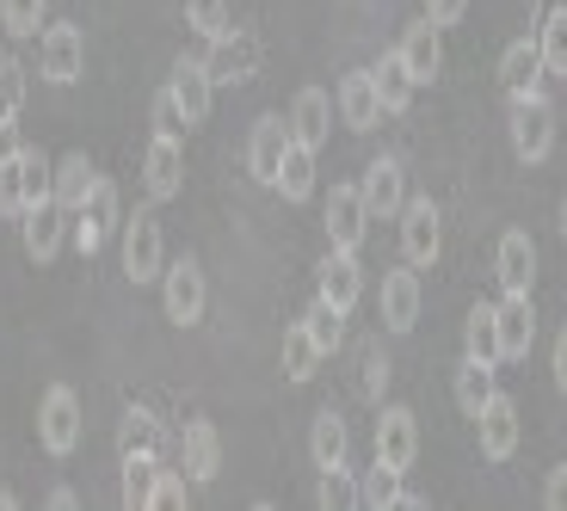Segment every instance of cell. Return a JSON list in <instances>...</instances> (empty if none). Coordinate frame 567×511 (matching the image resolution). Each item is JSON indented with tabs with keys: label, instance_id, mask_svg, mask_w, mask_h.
<instances>
[{
	"label": "cell",
	"instance_id": "cell-1",
	"mask_svg": "<svg viewBox=\"0 0 567 511\" xmlns=\"http://www.w3.org/2000/svg\"><path fill=\"white\" fill-rule=\"evenodd\" d=\"M81 438H86V407H81V395H74L69 383H50L43 388V400H38V444H43V456H74L81 450Z\"/></svg>",
	"mask_w": 567,
	"mask_h": 511
},
{
	"label": "cell",
	"instance_id": "cell-2",
	"mask_svg": "<svg viewBox=\"0 0 567 511\" xmlns=\"http://www.w3.org/2000/svg\"><path fill=\"white\" fill-rule=\"evenodd\" d=\"M117 247H124V278L130 284H161V271H167V241H161L155 204L136 210L124 228H117Z\"/></svg>",
	"mask_w": 567,
	"mask_h": 511
},
{
	"label": "cell",
	"instance_id": "cell-3",
	"mask_svg": "<svg viewBox=\"0 0 567 511\" xmlns=\"http://www.w3.org/2000/svg\"><path fill=\"white\" fill-rule=\"evenodd\" d=\"M204 309H210L204 265H198L192 253H185V259H167V271H161V314H167L173 327H198Z\"/></svg>",
	"mask_w": 567,
	"mask_h": 511
},
{
	"label": "cell",
	"instance_id": "cell-4",
	"mask_svg": "<svg viewBox=\"0 0 567 511\" xmlns=\"http://www.w3.org/2000/svg\"><path fill=\"white\" fill-rule=\"evenodd\" d=\"M117 228H124V204H117V185L112 179H100L93 191H86V204L69 216V241H74V253L81 259H93L105 241H112Z\"/></svg>",
	"mask_w": 567,
	"mask_h": 511
},
{
	"label": "cell",
	"instance_id": "cell-5",
	"mask_svg": "<svg viewBox=\"0 0 567 511\" xmlns=\"http://www.w3.org/2000/svg\"><path fill=\"white\" fill-rule=\"evenodd\" d=\"M38 74L50 86H74L86 74V31L74 19H50L38 31Z\"/></svg>",
	"mask_w": 567,
	"mask_h": 511
},
{
	"label": "cell",
	"instance_id": "cell-6",
	"mask_svg": "<svg viewBox=\"0 0 567 511\" xmlns=\"http://www.w3.org/2000/svg\"><path fill=\"white\" fill-rule=\"evenodd\" d=\"M512 155L525 160V167H543L555 155V105L543 93L512 100Z\"/></svg>",
	"mask_w": 567,
	"mask_h": 511
},
{
	"label": "cell",
	"instance_id": "cell-7",
	"mask_svg": "<svg viewBox=\"0 0 567 511\" xmlns=\"http://www.w3.org/2000/svg\"><path fill=\"white\" fill-rule=\"evenodd\" d=\"M395 222H401V259H408L413 271L439 265V253H444V216H439V204H432V198H408Z\"/></svg>",
	"mask_w": 567,
	"mask_h": 511
},
{
	"label": "cell",
	"instance_id": "cell-8",
	"mask_svg": "<svg viewBox=\"0 0 567 511\" xmlns=\"http://www.w3.org/2000/svg\"><path fill=\"white\" fill-rule=\"evenodd\" d=\"M167 100L179 105L185 129H198L204 117H210V105H216L210 62H204V56H179V62H173V74H167Z\"/></svg>",
	"mask_w": 567,
	"mask_h": 511
},
{
	"label": "cell",
	"instance_id": "cell-9",
	"mask_svg": "<svg viewBox=\"0 0 567 511\" xmlns=\"http://www.w3.org/2000/svg\"><path fill=\"white\" fill-rule=\"evenodd\" d=\"M142 191H148L155 210L185 191V143L179 136H155V143H148V155H142Z\"/></svg>",
	"mask_w": 567,
	"mask_h": 511
},
{
	"label": "cell",
	"instance_id": "cell-10",
	"mask_svg": "<svg viewBox=\"0 0 567 511\" xmlns=\"http://www.w3.org/2000/svg\"><path fill=\"white\" fill-rule=\"evenodd\" d=\"M475 431H482V456H487V462H512V456H518V438H525V426H518V400L494 388L487 407L475 413Z\"/></svg>",
	"mask_w": 567,
	"mask_h": 511
},
{
	"label": "cell",
	"instance_id": "cell-11",
	"mask_svg": "<svg viewBox=\"0 0 567 511\" xmlns=\"http://www.w3.org/2000/svg\"><path fill=\"white\" fill-rule=\"evenodd\" d=\"M204 62H210V81L216 86H247L259 74V38H254V31L228 25L223 38H210V56H204Z\"/></svg>",
	"mask_w": 567,
	"mask_h": 511
},
{
	"label": "cell",
	"instance_id": "cell-12",
	"mask_svg": "<svg viewBox=\"0 0 567 511\" xmlns=\"http://www.w3.org/2000/svg\"><path fill=\"white\" fill-rule=\"evenodd\" d=\"M377 462L408 474L420 462V419L413 407H377Z\"/></svg>",
	"mask_w": 567,
	"mask_h": 511
},
{
	"label": "cell",
	"instance_id": "cell-13",
	"mask_svg": "<svg viewBox=\"0 0 567 511\" xmlns=\"http://www.w3.org/2000/svg\"><path fill=\"white\" fill-rule=\"evenodd\" d=\"M321 222H327V241L346 247V253H358V247H364V228H370L364 191H358V185H333L327 204H321Z\"/></svg>",
	"mask_w": 567,
	"mask_h": 511
},
{
	"label": "cell",
	"instance_id": "cell-14",
	"mask_svg": "<svg viewBox=\"0 0 567 511\" xmlns=\"http://www.w3.org/2000/svg\"><path fill=\"white\" fill-rule=\"evenodd\" d=\"M494 314H499V364L530 357V340H537V309H530V290H499Z\"/></svg>",
	"mask_w": 567,
	"mask_h": 511
},
{
	"label": "cell",
	"instance_id": "cell-15",
	"mask_svg": "<svg viewBox=\"0 0 567 511\" xmlns=\"http://www.w3.org/2000/svg\"><path fill=\"white\" fill-rule=\"evenodd\" d=\"M395 56L408 62L413 86H432V81H439V69H444V38H439V25H432L425 13H420V19H408V25H401Z\"/></svg>",
	"mask_w": 567,
	"mask_h": 511
},
{
	"label": "cell",
	"instance_id": "cell-16",
	"mask_svg": "<svg viewBox=\"0 0 567 511\" xmlns=\"http://www.w3.org/2000/svg\"><path fill=\"white\" fill-rule=\"evenodd\" d=\"M420 309H425L420 271L401 259L395 271H383V327L389 333H413V327H420Z\"/></svg>",
	"mask_w": 567,
	"mask_h": 511
},
{
	"label": "cell",
	"instance_id": "cell-17",
	"mask_svg": "<svg viewBox=\"0 0 567 511\" xmlns=\"http://www.w3.org/2000/svg\"><path fill=\"white\" fill-rule=\"evenodd\" d=\"M358 191H364V210H370V222L377 216H401V204H408V173H401V160H389V155H377L364 167V179H358Z\"/></svg>",
	"mask_w": 567,
	"mask_h": 511
},
{
	"label": "cell",
	"instance_id": "cell-18",
	"mask_svg": "<svg viewBox=\"0 0 567 511\" xmlns=\"http://www.w3.org/2000/svg\"><path fill=\"white\" fill-rule=\"evenodd\" d=\"M284 124H290V143L321 155L327 136H333V100H327L321 86H302L297 100H290V117H284Z\"/></svg>",
	"mask_w": 567,
	"mask_h": 511
},
{
	"label": "cell",
	"instance_id": "cell-19",
	"mask_svg": "<svg viewBox=\"0 0 567 511\" xmlns=\"http://www.w3.org/2000/svg\"><path fill=\"white\" fill-rule=\"evenodd\" d=\"M315 278H321V302H333V309H346V314L364 296V265H358V253H346V247H327Z\"/></svg>",
	"mask_w": 567,
	"mask_h": 511
},
{
	"label": "cell",
	"instance_id": "cell-20",
	"mask_svg": "<svg viewBox=\"0 0 567 511\" xmlns=\"http://www.w3.org/2000/svg\"><path fill=\"white\" fill-rule=\"evenodd\" d=\"M494 278H499V290H530L537 284V241H530V228H506V234H499Z\"/></svg>",
	"mask_w": 567,
	"mask_h": 511
},
{
	"label": "cell",
	"instance_id": "cell-21",
	"mask_svg": "<svg viewBox=\"0 0 567 511\" xmlns=\"http://www.w3.org/2000/svg\"><path fill=\"white\" fill-rule=\"evenodd\" d=\"M284 148H290V124H284L278 112H259V117H254V129H247V173L271 185V179H278Z\"/></svg>",
	"mask_w": 567,
	"mask_h": 511
},
{
	"label": "cell",
	"instance_id": "cell-22",
	"mask_svg": "<svg viewBox=\"0 0 567 511\" xmlns=\"http://www.w3.org/2000/svg\"><path fill=\"white\" fill-rule=\"evenodd\" d=\"M19 222H25V259H38V265H50V259L62 253V241H69V210H62L56 198L31 204Z\"/></svg>",
	"mask_w": 567,
	"mask_h": 511
},
{
	"label": "cell",
	"instance_id": "cell-23",
	"mask_svg": "<svg viewBox=\"0 0 567 511\" xmlns=\"http://www.w3.org/2000/svg\"><path fill=\"white\" fill-rule=\"evenodd\" d=\"M543 50H537V31L530 38H512L499 50V86H506V100H525V93H543Z\"/></svg>",
	"mask_w": 567,
	"mask_h": 511
},
{
	"label": "cell",
	"instance_id": "cell-24",
	"mask_svg": "<svg viewBox=\"0 0 567 511\" xmlns=\"http://www.w3.org/2000/svg\"><path fill=\"white\" fill-rule=\"evenodd\" d=\"M179 469L192 474V481H216V474H223V438H216L210 419H185V431H179Z\"/></svg>",
	"mask_w": 567,
	"mask_h": 511
},
{
	"label": "cell",
	"instance_id": "cell-25",
	"mask_svg": "<svg viewBox=\"0 0 567 511\" xmlns=\"http://www.w3.org/2000/svg\"><path fill=\"white\" fill-rule=\"evenodd\" d=\"M340 117H346V129H377V117H383V93H377V74L370 69H352L340 81Z\"/></svg>",
	"mask_w": 567,
	"mask_h": 511
},
{
	"label": "cell",
	"instance_id": "cell-26",
	"mask_svg": "<svg viewBox=\"0 0 567 511\" xmlns=\"http://www.w3.org/2000/svg\"><path fill=\"white\" fill-rule=\"evenodd\" d=\"M309 456H315V469H340L352 456V431H346V419L333 407H321L309 419Z\"/></svg>",
	"mask_w": 567,
	"mask_h": 511
},
{
	"label": "cell",
	"instance_id": "cell-27",
	"mask_svg": "<svg viewBox=\"0 0 567 511\" xmlns=\"http://www.w3.org/2000/svg\"><path fill=\"white\" fill-rule=\"evenodd\" d=\"M19 112H25V62L0 56V148L19 143Z\"/></svg>",
	"mask_w": 567,
	"mask_h": 511
},
{
	"label": "cell",
	"instance_id": "cell-28",
	"mask_svg": "<svg viewBox=\"0 0 567 511\" xmlns=\"http://www.w3.org/2000/svg\"><path fill=\"white\" fill-rule=\"evenodd\" d=\"M93 185H100V167L86 160V148H69V155L56 160V204L74 216L86 204V191H93Z\"/></svg>",
	"mask_w": 567,
	"mask_h": 511
},
{
	"label": "cell",
	"instance_id": "cell-29",
	"mask_svg": "<svg viewBox=\"0 0 567 511\" xmlns=\"http://www.w3.org/2000/svg\"><path fill=\"white\" fill-rule=\"evenodd\" d=\"M271 191H284V204H309V198H315V148H302V143L284 148Z\"/></svg>",
	"mask_w": 567,
	"mask_h": 511
},
{
	"label": "cell",
	"instance_id": "cell-30",
	"mask_svg": "<svg viewBox=\"0 0 567 511\" xmlns=\"http://www.w3.org/2000/svg\"><path fill=\"white\" fill-rule=\"evenodd\" d=\"M499 364H482V357H463V369H456V407H463V419H475V413L487 407V395L499 388L494 376Z\"/></svg>",
	"mask_w": 567,
	"mask_h": 511
},
{
	"label": "cell",
	"instance_id": "cell-31",
	"mask_svg": "<svg viewBox=\"0 0 567 511\" xmlns=\"http://www.w3.org/2000/svg\"><path fill=\"white\" fill-rule=\"evenodd\" d=\"M315 369H321V345L315 333L302 327H284V383H315Z\"/></svg>",
	"mask_w": 567,
	"mask_h": 511
},
{
	"label": "cell",
	"instance_id": "cell-32",
	"mask_svg": "<svg viewBox=\"0 0 567 511\" xmlns=\"http://www.w3.org/2000/svg\"><path fill=\"white\" fill-rule=\"evenodd\" d=\"M463 352L482 357V364H499V314H494V302H475V309H468Z\"/></svg>",
	"mask_w": 567,
	"mask_h": 511
},
{
	"label": "cell",
	"instance_id": "cell-33",
	"mask_svg": "<svg viewBox=\"0 0 567 511\" xmlns=\"http://www.w3.org/2000/svg\"><path fill=\"white\" fill-rule=\"evenodd\" d=\"M19 173H25V210H31V204H50V198H56V160L43 155V148L19 143Z\"/></svg>",
	"mask_w": 567,
	"mask_h": 511
},
{
	"label": "cell",
	"instance_id": "cell-34",
	"mask_svg": "<svg viewBox=\"0 0 567 511\" xmlns=\"http://www.w3.org/2000/svg\"><path fill=\"white\" fill-rule=\"evenodd\" d=\"M370 74H377V93H383V112H408V105H413V74H408V62H401L395 50H389V56L377 62Z\"/></svg>",
	"mask_w": 567,
	"mask_h": 511
},
{
	"label": "cell",
	"instance_id": "cell-35",
	"mask_svg": "<svg viewBox=\"0 0 567 511\" xmlns=\"http://www.w3.org/2000/svg\"><path fill=\"white\" fill-rule=\"evenodd\" d=\"M401 469H389V462H370V474L358 481V505L364 511H389V505H401Z\"/></svg>",
	"mask_w": 567,
	"mask_h": 511
},
{
	"label": "cell",
	"instance_id": "cell-36",
	"mask_svg": "<svg viewBox=\"0 0 567 511\" xmlns=\"http://www.w3.org/2000/svg\"><path fill=\"white\" fill-rule=\"evenodd\" d=\"M537 50H543V74H567V7H549V13H543Z\"/></svg>",
	"mask_w": 567,
	"mask_h": 511
},
{
	"label": "cell",
	"instance_id": "cell-37",
	"mask_svg": "<svg viewBox=\"0 0 567 511\" xmlns=\"http://www.w3.org/2000/svg\"><path fill=\"white\" fill-rule=\"evenodd\" d=\"M0 25H7V38H38L43 25H50V0H0Z\"/></svg>",
	"mask_w": 567,
	"mask_h": 511
},
{
	"label": "cell",
	"instance_id": "cell-38",
	"mask_svg": "<svg viewBox=\"0 0 567 511\" xmlns=\"http://www.w3.org/2000/svg\"><path fill=\"white\" fill-rule=\"evenodd\" d=\"M389 376H395V369H389L383 345L370 340L364 352H358V395H364L370 407H383V395H389Z\"/></svg>",
	"mask_w": 567,
	"mask_h": 511
},
{
	"label": "cell",
	"instance_id": "cell-39",
	"mask_svg": "<svg viewBox=\"0 0 567 511\" xmlns=\"http://www.w3.org/2000/svg\"><path fill=\"white\" fill-rule=\"evenodd\" d=\"M155 450H130L124 456V505L130 511H148V487H155Z\"/></svg>",
	"mask_w": 567,
	"mask_h": 511
},
{
	"label": "cell",
	"instance_id": "cell-40",
	"mask_svg": "<svg viewBox=\"0 0 567 511\" xmlns=\"http://www.w3.org/2000/svg\"><path fill=\"white\" fill-rule=\"evenodd\" d=\"M302 327L315 333L321 357H333V352H340V340H346V309H333V302H321V296H315V309L302 314Z\"/></svg>",
	"mask_w": 567,
	"mask_h": 511
},
{
	"label": "cell",
	"instance_id": "cell-41",
	"mask_svg": "<svg viewBox=\"0 0 567 511\" xmlns=\"http://www.w3.org/2000/svg\"><path fill=\"white\" fill-rule=\"evenodd\" d=\"M0 216L19 222L25 216V173H19V143L0 148Z\"/></svg>",
	"mask_w": 567,
	"mask_h": 511
},
{
	"label": "cell",
	"instance_id": "cell-42",
	"mask_svg": "<svg viewBox=\"0 0 567 511\" xmlns=\"http://www.w3.org/2000/svg\"><path fill=\"white\" fill-rule=\"evenodd\" d=\"M148 505H161V511H185V505H192V474H185V469H155Z\"/></svg>",
	"mask_w": 567,
	"mask_h": 511
},
{
	"label": "cell",
	"instance_id": "cell-43",
	"mask_svg": "<svg viewBox=\"0 0 567 511\" xmlns=\"http://www.w3.org/2000/svg\"><path fill=\"white\" fill-rule=\"evenodd\" d=\"M315 505L321 511H340V505H358V487H352V469H321V487H315Z\"/></svg>",
	"mask_w": 567,
	"mask_h": 511
},
{
	"label": "cell",
	"instance_id": "cell-44",
	"mask_svg": "<svg viewBox=\"0 0 567 511\" xmlns=\"http://www.w3.org/2000/svg\"><path fill=\"white\" fill-rule=\"evenodd\" d=\"M185 25L198 31L204 43L228 31V0H185Z\"/></svg>",
	"mask_w": 567,
	"mask_h": 511
},
{
	"label": "cell",
	"instance_id": "cell-45",
	"mask_svg": "<svg viewBox=\"0 0 567 511\" xmlns=\"http://www.w3.org/2000/svg\"><path fill=\"white\" fill-rule=\"evenodd\" d=\"M117 444H124V456H130V450H155V444H161L155 413H148V407H130V413H124V431H117Z\"/></svg>",
	"mask_w": 567,
	"mask_h": 511
},
{
	"label": "cell",
	"instance_id": "cell-46",
	"mask_svg": "<svg viewBox=\"0 0 567 511\" xmlns=\"http://www.w3.org/2000/svg\"><path fill=\"white\" fill-rule=\"evenodd\" d=\"M463 13H468V0H425V19H432L439 31L463 25Z\"/></svg>",
	"mask_w": 567,
	"mask_h": 511
},
{
	"label": "cell",
	"instance_id": "cell-47",
	"mask_svg": "<svg viewBox=\"0 0 567 511\" xmlns=\"http://www.w3.org/2000/svg\"><path fill=\"white\" fill-rule=\"evenodd\" d=\"M185 129V117H179V105L167 100V86L155 93V136H179Z\"/></svg>",
	"mask_w": 567,
	"mask_h": 511
},
{
	"label": "cell",
	"instance_id": "cell-48",
	"mask_svg": "<svg viewBox=\"0 0 567 511\" xmlns=\"http://www.w3.org/2000/svg\"><path fill=\"white\" fill-rule=\"evenodd\" d=\"M543 505L567 511V462H555V469H549V481H543Z\"/></svg>",
	"mask_w": 567,
	"mask_h": 511
},
{
	"label": "cell",
	"instance_id": "cell-49",
	"mask_svg": "<svg viewBox=\"0 0 567 511\" xmlns=\"http://www.w3.org/2000/svg\"><path fill=\"white\" fill-rule=\"evenodd\" d=\"M549 369H555V388L567 395V327L555 333V352H549Z\"/></svg>",
	"mask_w": 567,
	"mask_h": 511
},
{
	"label": "cell",
	"instance_id": "cell-50",
	"mask_svg": "<svg viewBox=\"0 0 567 511\" xmlns=\"http://www.w3.org/2000/svg\"><path fill=\"white\" fill-rule=\"evenodd\" d=\"M50 505H56V511H74L81 499H74V487H56V493H50Z\"/></svg>",
	"mask_w": 567,
	"mask_h": 511
},
{
	"label": "cell",
	"instance_id": "cell-51",
	"mask_svg": "<svg viewBox=\"0 0 567 511\" xmlns=\"http://www.w3.org/2000/svg\"><path fill=\"white\" fill-rule=\"evenodd\" d=\"M561 241H567V198H561Z\"/></svg>",
	"mask_w": 567,
	"mask_h": 511
}]
</instances>
